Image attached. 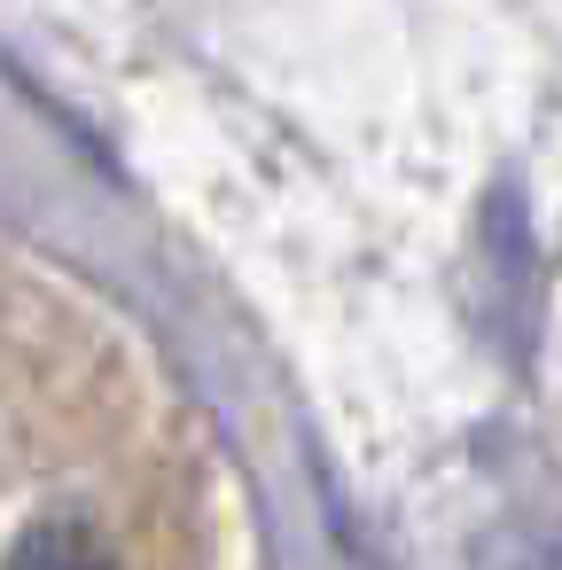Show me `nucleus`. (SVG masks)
I'll return each instance as SVG.
<instances>
[{
  "mask_svg": "<svg viewBox=\"0 0 562 570\" xmlns=\"http://www.w3.org/2000/svg\"><path fill=\"white\" fill-rule=\"evenodd\" d=\"M9 570H118L102 531L95 523H71V515H48L32 523L17 547H9Z\"/></svg>",
  "mask_w": 562,
  "mask_h": 570,
  "instance_id": "f257e3e1",
  "label": "nucleus"
}]
</instances>
